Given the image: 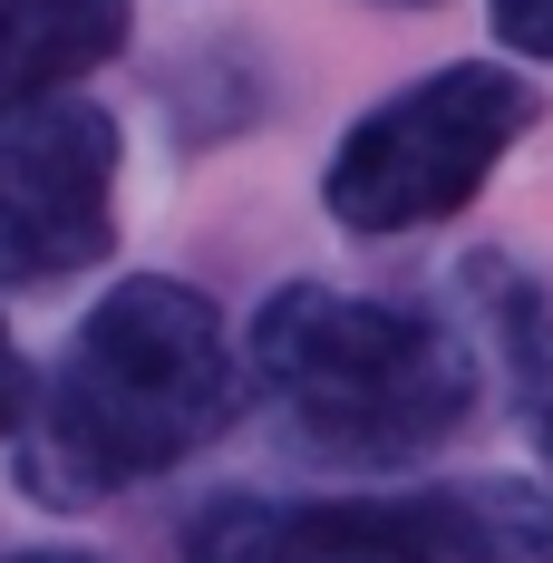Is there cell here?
Here are the masks:
<instances>
[{"label":"cell","mask_w":553,"mask_h":563,"mask_svg":"<svg viewBox=\"0 0 553 563\" xmlns=\"http://www.w3.org/2000/svg\"><path fill=\"white\" fill-rule=\"evenodd\" d=\"M243 398V360L223 311L195 282L126 273L78 321V340L58 350L49 389L20 418V486L40 506H98L126 496L146 476H166L185 456L233 428Z\"/></svg>","instance_id":"6da1fadb"},{"label":"cell","mask_w":553,"mask_h":563,"mask_svg":"<svg viewBox=\"0 0 553 563\" xmlns=\"http://www.w3.org/2000/svg\"><path fill=\"white\" fill-rule=\"evenodd\" d=\"M253 389L331 466H408L476 418V350L418 301L291 282L253 311Z\"/></svg>","instance_id":"7a4b0ae2"},{"label":"cell","mask_w":553,"mask_h":563,"mask_svg":"<svg viewBox=\"0 0 553 563\" xmlns=\"http://www.w3.org/2000/svg\"><path fill=\"white\" fill-rule=\"evenodd\" d=\"M544 98L515 78V68H438L418 88H398L340 136L331 175V214L350 233H418V224H446L456 205H476V185L505 166L515 136H534Z\"/></svg>","instance_id":"3957f363"},{"label":"cell","mask_w":553,"mask_h":563,"mask_svg":"<svg viewBox=\"0 0 553 563\" xmlns=\"http://www.w3.org/2000/svg\"><path fill=\"white\" fill-rule=\"evenodd\" d=\"M117 243V117L98 98H0V291L58 282Z\"/></svg>","instance_id":"277c9868"},{"label":"cell","mask_w":553,"mask_h":563,"mask_svg":"<svg viewBox=\"0 0 553 563\" xmlns=\"http://www.w3.org/2000/svg\"><path fill=\"white\" fill-rule=\"evenodd\" d=\"M185 563H446L418 496H223L185 525Z\"/></svg>","instance_id":"5b68a950"},{"label":"cell","mask_w":553,"mask_h":563,"mask_svg":"<svg viewBox=\"0 0 553 563\" xmlns=\"http://www.w3.org/2000/svg\"><path fill=\"white\" fill-rule=\"evenodd\" d=\"M126 49V0H0V98L78 88Z\"/></svg>","instance_id":"8992f818"},{"label":"cell","mask_w":553,"mask_h":563,"mask_svg":"<svg viewBox=\"0 0 553 563\" xmlns=\"http://www.w3.org/2000/svg\"><path fill=\"white\" fill-rule=\"evenodd\" d=\"M418 515H428V544L446 563H553V486L466 476V486L418 496Z\"/></svg>","instance_id":"52a82bcc"},{"label":"cell","mask_w":553,"mask_h":563,"mask_svg":"<svg viewBox=\"0 0 553 563\" xmlns=\"http://www.w3.org/2000/svg\"><path fill=\"white\" fill-rule=\"evenodd\" d=\"M496 40L524 58H553V0H496Z\"/></svg>","instance_id":"ba28073f"},{"label":"cell","mask_w":553,"mask_h":563,"mask_svg":"<svg viewBox=\"0 0 553 563\" xmlns=\"http://www.w3.org/2000/svg\"><path fill=\"white\" fill-rule=\"evenodd\" d=\"M20 418H30V369H20V350L0 331V438H20Z\"/></svg>","instance_id":"9c48e42d"},{"label":"cell","mask_w":553,"mask_h":563,"mask_svg":"<svg viewBox=\"0 0 553 563\" xmlns=\"http://www.w3.org/2000/svg\"><path fill=\"white\" fill-rule=\"evenodd\" d=\"M524 408H534V448H544V466H553V379H544V389H524Z\"/></svg>","instance_id":"30bf717a"},{"label":"cell","mask_w":553,"mask_h":563,"mask_svg":"<svg viewBox=\"0 0 553 563\" xmlns=\"http://www.w3.org/2000/svg\"><path fill=\"white\" fill-rule=\"evenodd\" d=\"M0 563H88V554H0Z\"/></svg>","instance_id":"8fae6325"},{"label":"cell","mask_w":553,"mask_h":563,"mask_svg":"<svg viewBox=\"0 0 553 563\" xmlns=\"http://www.w3.org/2000/svg\"><path fill=\"white\" fill-rule=\"evenodd\" d=\"M388 10H418V0H388Z\"/></svg>","instance_id":"7c38bea8"}]
</instances>
